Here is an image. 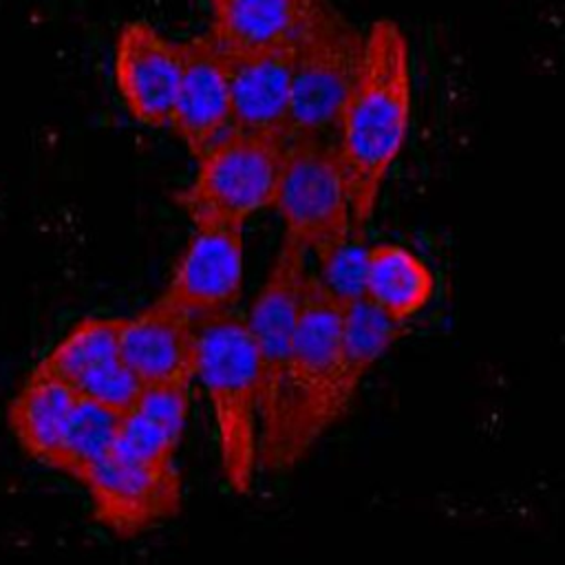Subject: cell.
Segmentation results:
<instances>
[{
    "instance_id": "obj_1",
    "label": "cell",
    "mask_w": 565,
    "mask_h": 565,
    "mask_svg": "<svg viewBox=\"0 0 565 565\" xmlns=\"http://www.w3.org/2000/svg\"><path fill=\"white\" fill-rule=\"evenodd\" d=\"M413 84L408 40L393 20H375L364 33V57L358 82L335 130L351 207L353 232L362 236L373 218L411 126Z\"/></svg>"
},
{
    "instance_id": "obj_2",
    "label": "cell",
    "mask_w": 565,
    "mask_h": 565,
    "mask_svg": "<svg viewBox=\"0 0 565 565\" xmlns=\"http://www.w3.org/2000/svg\"><path fill=\"white\" fill-rule=\"evenodd\" d=\"M353 395L342 358V300L322 278L309 276L278 411L260 439V468L285 470L302 461L344 417Z\"/></svg>"
},
{
    "instance_id": "obj_3",
    "label": "cell",
    "mask_w": 565,
    "mask_h": 565,
    "mask_svg": "<svg viewBox=\"0 0 565 565\" xmlns=\"http://www.w3.org/2000/svg\"><path fill=\"white\" fill-rule=\"evenodd\" d=\"M196 377L216 426L223 479L247 494L260 468V366L243 316L196 322Z\"/></svg>"
},
{
    "instance_id": "obj_4",
    "label": "cell",
    "mask_w": 565,
    "mask_h": 565,
    "mask_svg": "<svg viewBox=\"0 0 565 565\" xmlns=\"http://www.w3.org/2000/svg\"><path fill=\"white\" fill-rule=\"evenodd\" d=\"M285 139L243 130L227 132L196 159L194 177L172 194L192 225H238L274 207Z\"/></svg>"
},
{
    "instance_id": "obj_5",
    "label": "cell",
    "mask_w": 565,
    "mask_h": 565,
    "mask_svg": "<svg viewBox=\"0 0 565 565\" xmlns=\"http://www.w3.org/2000/svg\"><path fill=\"white\" fill-rule=\"evenodd\" d=\"M285 236L322 265L351 243L353 207L347 170L329 137L289 139L274 201Z\"/></svg>"
},
{
    "instance_id": "obj_6",
    "label": "cell",
    "mask_w": 565,
    "mask_h": 565,
    "mask_svg": "<svg viewBox=\"0 0 565 565\" xmlns=\"http://www.w3.org/2000/svg\"><path fill=\"white\" fill-rule=\"evenodd\" d=\"M362 57L364 35L331 7L294 49L289 139L335 135Z\"/></svg>"
},
{
    "instance_id": "obj_7",
    "label": "cell",
    "mask_w": 565,
    "mask_h": 565,
    "mask_svg": "<svg viewBox=\"0 0 565 565\" xmlns=\"http://www.w3.org/2000/svg\"><path fill=\"white\" fill-rule=\"evenodd\" d=\"M307 282V249L282 234L269 271L247 316H243L260 366V439L271 428L278 411Z\"/></svg>"
},
{
    "instance_id": "obj_8",
    "label": "cell",
    "mask_w": 565,
    "mask_h": 565,
    "mask_svg": "<svg viewBox=\"0 0 565 565\" xmlns=\"http://www.w3.org/2000/svg\"><path fill=\"white\" fill-rule=\"evenodd\" d=\"M93 516L117 539H135L181 510L183 481L174 461L148 463L110 452L82 481Z\"/></svg>"
},
{
    "instance_id": "obj_9",
    "label": "cell",
    "mask_w": 565,
    "mask_h": 565,
    "mask_svg": "<svg viewBox=\"0 0 565 565\" xmlns=\"http://www.w3.org/2000/svg\"><path fill=\"white\" fill-rule=\"evenodd\" d=\"M243 227L192 225V234L157 296L192 322L232 313L243 294Z\"/></svg>"
},
{
    "instance_id": "obj_10",
    "label": "cell",
    "mask_w": 565,
    "mask_h": 565,
    "mask_svg": "<svg viewBox=\"0 0 565 565\" xmlns=\"http://www.w3.org/2000/svg\"><path fill=\"white\" fill-rule=\"evenodd\" d=\"M183 71V42L143 20L126 22L115 40L113 77L128 113L150 128H170Z\"/></svg>"
},
{
    "instance_id": "obj_11",
    "label": "cell",
    "mask_w": 565,
    "mask_h": 565,
    "mask_svg": "<svg viewBox=\"0 0 565 565\" xmlns=\"http://www.w3.org/2000/svg\"><path fill=\"white\" fill-rule=\"evenodd\" d=\"M227 55L210 33L183 42V71L170 130L199 159L232 132Z\"/></svg>"
},
{
    "instance_id": "obj_12",
    "label": "cell",
    "mask_w": 565,
    "mask_h": 565,
    "mask_svg": "<svg viewBox=\"0 0 565 565\" xmlns=\"http://www.w3.org/2000/svg\"><path fill=\"white\" fill-rule=\"evenodd\" d=\"M119 351L143 386H190L196 377V322L154 298L121 318Z\"/></svg>"
},
{
    "instance_id": "obj_13",
    "label": "cell",
    "mask_w": 565,
    "mask_h": 565,
    "mask_svg": "<svg viewBox=\"0 0 565 565\" xmlns=\"http://www.w3.org/2000/svg\"><path fill=\"white\" fill-rule=\"evenodd\" d=\"M225 51V49H223ZM232 130L289 139L294 49L225 51Z\"/></svg>"
},
{
    "instance_id": "obj_14",
    "label": "cell",
    "mask_w": 565,
    "mask_h": 565,
    "mask_svg": "<svg viewBox=\"0 0 565 565\" xmlns=\"http://www.w3.org/2000/svg\"><path fill=\"white\" fill-rule=\"evenodd\" d=\"M210 35L225 51L296 49L329 13V0H205Z\"/></svg>"
},
{
    "instance_id": "obj_15",
    "label": "cell",
    "mask_w": 565,
    "mask_h": 565,
    "mask_svg": "<svg viewBox=\"0 0 565 565\" xmlns=\"http://www.w3.org/2000/svg\"><path fill=\"white\" fill-rule=\"evenodd\" d=\"M79 393L57 375L35 366L7 406V424L20 448L51 468Z\"/></svg>"
},
{
    "instance_id": "obj_16",
    "label": "cell",
    "mask_w": 565,
    "mask_h": 565,
    "mask_svg": "<svg viewBox=\"0 0 565 565\" xmlns=\"http://www.w3.org/2000/svg\"><path fill=\"white\" fill-rule=\"evenodd\" d=\"M435 291L430 267L411 249L377 243L366 249L364 296L397 322L419 313Z\"/></svg>"
},
{
    "instance_id": "obj_17",
    "label": "cell",
    "mask_w": 565,
    "mask_h": 565,
    "mask_svg": "<svg viewBox=\"0 0 565 565\" xmlns=\"http://www.w3.org/2000/svg\"><path fill=\"white\" fill-rule=\"evenodd\" d=\"M342 300V358L344 373L353 391L364 375L406 333V322H397L364 294Z\"/></svg>"
},
{
    "instance_id": "obj_18",
    "label": "cell",
    "mask_w": 565,
    "mask_h": 565,
    "mask_svg": "<svg viewBox=\"0 0 565 565\" xmlns=\"http://www.w3.org/2000/svg\"><path fill=\"white\" fill-rule=\"evenodd\" d=\"M119 329L121 318H84L38 366L77 388L84 380L121 358Z\"/></svg>"
},
{
    "instance_id": "obj_19",
    "label": "cell",
    "mask_w": 565,
    "mask_h": 565,
    "mask_svg": "<svg viewBox=\"0 0 565 565\" xmlns=\"http://www.w3.org/2000/svg\"><path fill=\"white\" fill-rule=\"evenodd\" d=\"M119 419V413L79 395L51 468L82 483L113 452Z\"/></svg>"
},
{
    "instance_id": "obj_20",
    "label": "cell",
    "mask_w": 565,
    "mask_h": 565,
    "mask_svg": "<svg viewBox=\"0 0 565 565\" xmlns=\"http://www.w3.org/2000/svg\"><path fill=\"white\" fill-rule=\"evenodd\" d=\"M75 391L90 402H97L119 415H126L128 411H132L139 395L143 393V382L119 358L117 362L84 380Z\"/></svg>"
},
{
    "instance_id": "obj_21",
    "label": "cell",
    "mask_w": 565,
    "mask_h": 565,
    "mask_svg": "<svg viewBox=\"0 0 565 565\" xmlns=\"http://www.w3.org/2000/svg\"><path fill=\"white\" fill-rule=\"evenodd\" d=\"M320 267V278L338 298H353L364 294L366 249H362L360 245H344L333 258H329Z\"/></svg>"
}]
</instances>
